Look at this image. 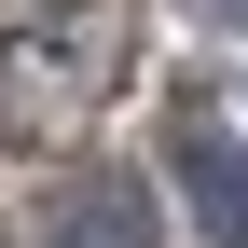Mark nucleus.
<instances>
[{
    "label": "nucleus",
    "instance_id": "4",
    "mask_svg": "<svg viewBox=\"0 0 248 248\" xmlns=\"http://www.w3.org/2000/svg\"><path fill=\"white\" fill-rule=\"evenodd\" d=\"M193 14H207V28H248V0H193Z\"/></svg>",
    "mask_w": 248,
    "mask_h": 248
},
{
    "label": "nucleus",
    "instance_id": "3",
    "mask_svg": "<svg viewBox=\"0 0 248 248\" xmlns=\"http://www.w3.org/2000/svg\"><path fill=\"white\" fill-rule=\"evenodd\" d=\"M42 248H166V221H152V193L124 166H83L42 193Z\"/></svg>",
    "mask_w": 248,
    "mask_h": 248
},
{
    "label": "nucleus",
    "instance_id": "2",
    "mask_svg": "<svg viewBox=\"0 0 248 248\" xmlns=\"http://www.w3.org/2000/svg\"><path fill=\"white\" fill-rule=\"evenodd\" d=\"M166 179H179V207H193L207 248H248V152L221 138V124L179 110V124H166Z\"/></svg>",
    "mask_w": 248,
    "mask_h": 248
},
{
    "label": "nucleus",
    "instance_id": "1",
    "mask_svg": "<svg viewBox=\"0 0 248 248\" xmlns=\"http://www.w3.org/2000/svg\"><path fill=\"white\" fill-rule=\"evenodd\" d=\"M124 69H138V14H124V0H55L42 28L0 42V138L14 152L83 138V124L124 97Z\"/></svg>",
    "mask_w": 248,
    "mask_h": 248
}]
</instances>
